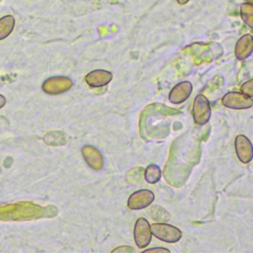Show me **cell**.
<instances>
[{"mask_svg":"<svg viewBox=\"0 0 253 253\" xmlns=\"http://www.w3.org/2000/svg\"><path fill=\"white\" fill-rule=\"evenodd\" d=\"M253 50V38L250 34L242 36L235 45V56L239 60H243L251 55Z\"/></svg>","mask_w":253,"mask_h":253,"instance_id":"cell-10","label":"cell"},{"mask_svg":"<svg viewBox=\"0 0 253 253\" xmlns=\"http://www.w3.org/2000/svg\"><path fill=\"white\" fill-rule=\"evenodd\" d=\"M240 15L242 20L250 27H253V5L251 3H244L240 7Z\"/></svg>","mask_w":253,"mask_h":253,"instance_id":"cell-13","label":"cell"},{"mask_svg":"<svg viewBox=\"0 0 253 253\" xmlns=\"http://www.w3.org/2000/svg\"><path fill=\"white\" fill-rule=\"evenodd\" d=\"M113 78V74L110 71L103 69H96L89 72L85 76L86 83L92 88H98L106 86L111 82Z\"/></svg>","mask_w":253,"mask_h":253,"instance_id":"cell-9","label":"cell"},{"mask_svg":"<svg viewBox=\"0 0 253 253\" xmlns=\"http://www.w3.org/2000/svg\"><path fill=\"white\" fill-rule=\"evenodd\" d=\"M241 91L243 94L252 97L253 96V80L250 79L241 86Z\"/></svg>","mask_w":253,"mask_h":253,"instance_id":"cell-14","label":"cell"},{"mask_svg":"<svg viewBox=\"0 0 253 253\" xmlns=\"http://www.w3.org/2000/svg\"><path fill=\"white\" fill-rule=\"evenodd\" d=\"M154 201V194L152 191L143 189L132 193L127 200V207L130 210H141L147 208Z\"/></svg>","mask_w":253,"mask_h":253,"instance_id":"cell-5","label":"cell"},{"mask_svg":"<svg viewBox=\"0 0 253 253\" xmlns=\"http://www.w3.org/2000/svg\"><path fill=\"white\" fill-rule=\"evenodd\" d=\"M6 105V98L0 94V109H2Z\"/></svg>","mask_w":253,"mask_h":253,"instance_id":"cell-17","label":"cell"},{"mask_svg":"<svg viewBox=\"0 0 253 253\" xmlns=\"http://www.w3.org/2000/svg\"><path fill=\"white\" fill-rule=\"evenodd\" d=\"M133 238L134 242L138 248H144L149 245L152 233L150 229V223L144 217H139L135 221L133 229Z\"/></svg>","mask_w":253,"mask_h":253,"instance_id":"cell-4","label":"cell"},{"mask_svg":"<svg viewBox=\"0 0 253 253\" xmlns=\"http://www.w3.org/2000/svg\"><path fill=\"white\" fill-rule=\"evenodd\" d=\"M177 2L179 3V4H186V3H188L189 2V0H177Z\"/></svg>","mask_w":253,"mask_h":253,"instance_id":"cell-18","label":"cell"},{"mask_svg":"<svg viewBox=\"0 0 253 253\" xmlns=\"http://www.w3.org/2000/svg\"><path fill=\"white\" fill-rule=\"evenodd\" d=\"M72 85L71 80L64 76H54L42 83V90L48 94H58L67 91Z\"/></svg>","mask_w":253,"mask_h":253,"instance_id":"cell-6","label":"cell"},{"mask_svg":"<svg viewBox=\"0 0 253 253\" xmlns=\"http://www.w3.org/2000/svg\"><path fill=\"white\" fill-rule=\"evenodd\" d=\"M221 103L224 107L234 110H244L249 109L253 106L252 97H249L243 93L239 92H228L222 99Z\"/></svg>","mask_w":253,"mask_h":253,"instance_id":"cell-3","label":"cell"},{"mask_svg":"<svg viewBox=\"0 0 253 253\" xmlns=\"http://www.w3.org/2000/svg\"><path fill=\"white\" fill-rule=\"evenodd\" d=\"M248 1V3H251L252 4V2H253V0H247Z\"/></svg>","mask_w":253,"mask_h":253,"instance_id":"cell-19","label":"cell"},{"mask_svg":"<svg viewBox=\"0 0 253 253\" xmlns=\"http://www.w3.org/2000/svg\"><path fill=\"white\" fill-rule=\"evenodd\" d=\"M150 229L155 237L167 243H174L182 238V231L178 227L168 223L155 222L150 225Z\"/></svg>","mask_w":253,"mask_h":253,"instance_id":"cell-1","label":"cell"},{"mask_svg":"<svg viewBox=\"0 0 253 253\" xmlns=\"http://www.w3.org/2000/svg\"><path fill=\"white\" fill-rule=\"evenodd\" d=\"M15 27V18L12 15H6L0 18V41L5 40L11 35Z\"/></svg>","mask_w":253,"mask_h":253,"instance_id":"cell-11","label":"cell"},{"mask_svg":"<svg viewBox=\"0 0 253 253\" xmlns=\"http://www.w3.org/2000/svg\"><path fill=\"white\" fill-rule=\"evenodd\" d=\"M145 181L149 184L157 183L161 178V170L156 164H149L144 172Z\"/></svg>","mask_w":253,"mask_h":253,"instance_id":"cell-12","label":"cell"},{"mask_svg":"<svg viewBox=\"0 0 253 253\" xmlns=\"http://www.w3.org/2000/svg\"><path fill=\"white\" fill-rule=\"evenodd\" d=\"M235 151L238 159L242 163H249L253 157V148L251 141L244 134H238L235 137Z\"/></svg>","mask_w":253,"mask_h":253,"instance_id":"cell-7","label":"cell"},{"mask_svg":"<svg viewBox=\"0 0 253 253\" xmlns=\"http://www.w3.org/2000/svg\"><path fill=\"white\" fill-rule=\"evenodd\" d=\"M193 90L192 83L189 81H183L175 85L169 93V101L173 104L184 103L191 95Z\"/></svg>","mask_w":253,"mask_h":253,"instance_id":"cell-8","label":"cell"},{"mask_svg":"<svg viewBox=\"0 0 253 253\" xmlns=\"http://www.w3.org/2000/svg\"><path fill=\"white\" fill-rule=\"evenodd\" d=\"M122 252V251H133V249L131 247H127V246H122V247H118V248H115L113 250V252Z\"/></svg>","mask_w":253,"mask_h":253,"instance_id":"cell-16","label":"cell"},{"mask_svg":"<svg viewBox=\"0 0 253 253\" xmlns=\"http://www.w3.org/2000/svg\"><path fill=\"white\" fill-rule=\"evenodd\" d=\"M211 105L208 98L203 94L197 95L194 100L193 108H192V115H193L194 122L199 126H204L209 122L211 118Z\"/></svg>","mask_w":253,"mask_h":253,"instance_id":"cell-2","label":"cell"},{"mask_svg":"<svg viewBox=\"0 0 253 253\" xmlns=\"http://www.w3.org/2000/svg\"><path fill=\"white\" fill-rule=\"evenodd\" d=\"M144 253H147V252H170L169 249L167 248H161V247H155V248H149V249H146L143 251Z\"/></svg>","mask_w":253,"mask_h":253,"instance_id":"cell-15","label":"cell"}]
</instances>
